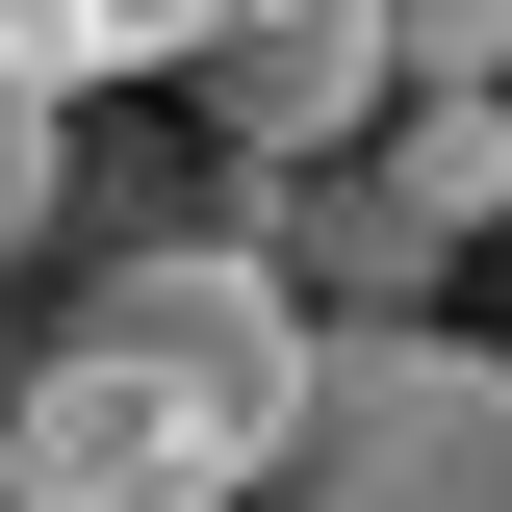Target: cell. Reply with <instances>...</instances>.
Wrapping results in <instances>:
<instances>
[{"mask_svg": "<svg viewBox=\"0 0 512 512\" xmlns=\"http://www.w3.org/2000/svg\"><path fill=\"white\" fill-rule=\"evenodd\" d=\"M256 512H512V359L487 333H333Z\"/></svg>", "mask_w": 512, "mask_h": 512, "instance_id": "2", "label": "cell"}, {"mask_svg": "<svg viewBox=\"0 0 512 512\" xmlns=\"http://www.w3.org/2000/svg\"><path fill=\"white\" fill-rule=\"evenodd\" d=\"M359 180L410 205V231H436V256H461V231H512V103H410V128H384V154H359Z\"/></svg>", "mask_w": 512, "mask_h": 512, "instance_id": "4", "label": "cell"}, {"mask_svg": "<svg viewBox=\"0 0 512 512\" xmlns=\"http://www.w3.org/2000/svg\"><path fill=\"white\" fill-rule=\"evenodd\" d=\"M180 77H205V128H231L256 180H333V154H384V103H410V77H384V26H180Z\"/></svg>", "mask_w": 512, "mask_h": 512, "instance_id": "3", "label": "cell"}, {"mask_svg": "<svg viewBox=\"0 0 512 512\" xmlns=\"http://www.w3.org/2000/svg\"><path fill=\"white\" fill-rule=\"evenodd\" d=\"M308 359L333 333L282 308V256L231 205L77 256L52 359L0 384V512H256V461L308 436Z\"/></svg>", "mask_w": 512, "mask_h": 512, "instance_id": "1", "label": "cell"}]
</instances>
